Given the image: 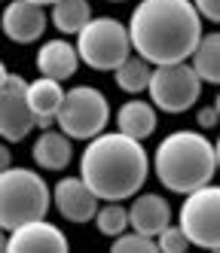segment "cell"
<instances>
[{
    "label": "cell",
    "mask_w": 220,
    "mask_h": 253,
    "mask_svg": "<svg viewBox=\"0 0 220 253\" xmlns=\"http://www.w3.org/2000/svg\"><path fill=\"white\" fill-rule=\"evenodd\" d=\"M132 46L141 58L177 64L193 58L202 40V15L193 0H141L128 19Z\"/></svg>",
    "instance_id": "1"
},
{
    "label": "cell",
    "mask_w": 220,
    "mask_h": 253,
    "mask_svg": "<svg viewBox=\"0 0 220 253\" xmlns=\"http://www.w3.org/2000/svg\"><path fill=\"white\" fill-rule=\"evenodd\" d=\"M150 174L144 143L125 131H101L86 143L80 156V177L101 202H125L141 192Z\"/></svg>",
    "instance_id": "2"
},
{
    "label": "cell",
    "mask_w": 220,
    "mask_h": 253,
    "mask_svg": "<svg viewBox=\"0 0 220 253\" xmlns=\"http://www.w3.org/2000/svg\"><path fill=\"white\" fill-rule=\"evenodd\" d=\"M153 171L165 189L187 195L217 174V147L202 131H171L153 153Z\"/></svg>",
    "instance_id": "3"
},
{
    "label": "cell",
    "mask_w": 220,
    "mask_h": 253,
    "mask_svg": "<svg viewBox=\"0 0 220 253\" xmlns=\"http://www.w3.org/2000/svg\"><path fill=\"white\" fill-rule=\"evenodd\" d=\"M52 189L46 180L31 168H6L0 171V229H18L22 223L40 220L49 213Z\"/></svg>",
    "instance_id": "4"
},
{
    "label": "cell",
    "mask_w": 220,
    "mask_h": 253,
    "mask_svg": "<svg viewBox=\"0 0 220 253\" xmlns=\"http://www.w3.org/2000/svg\"><path fill=\"white\" fill-rule=\"evenodd\" d=\"M132 34L128 25H122L119 19H92L80 34H77V52L80 61H86V67L92 70H116L128 55H132Z\"/></svg>",
    "instance_id": "5"
},
{
    "label": "cell",
    "mask_w": 220,
    "mask_h": 253,
    "mask_svg": "<svg viewBox=\"0 0 220 253\" xmlns=\"http://www.w3.org/2000/svg\"><path fill=\"white\" fill-rule=\"evenodd\" d=\"M110 122V104L101 88L95 85H73L64 92L61 110L55 116V125L73 140L98 137Z\"/></svg>",
    "instance_id": "6"
},
{
    "label": "cell",
    "mask_w": 220,
    "mask_h": 253,
    "mask_svg": "<svg viewBox=\"0 0 220 253\" xmlns=\"http://www.w3.org/2000/svg\"><path fill=\"white\" fill-rule=\"evenodd\" d=\"M150 101L159 107L162 113H183L199 101L202 95V77L196 74V67L187 61L177 64H156L150 77Z\"/></svg>",
    "instance_id": "7"
},
{
    "label": "cell",
    "mask_w": 220,
    "mask_h": 253,
    "mask_svg": "<svg viewBox=\"0 0 220 253\" xmlns=\"http://www.w3.org/2000/svg\"><path fill=\"white\" fill-rule=\"evenodd\" d=\"M180 229L193 247L220 250V186L205 183L187 192L180 205Z\"/></svg>",
    "instance_id": "8"
},
{
    "label": "cell",
    "mask_w": 220,
    "mask_h": 253,
    "mask_svg": "<svg viewBox=\"0 0 220 253\" xmlns=\"http://www.w3.org/2000/svg\"><path fill=\"white\" fill-rule=\"evenodd\" d=\"M34 125H37V116L28 101V80L9 74L6 83L0 85V137L18 143L31 134Z\"/></svg>",
    "instance_id": "9"
},
{
    "label": "cell",
    "mask_w": 220,
    "mask_h": 253,
    "mask_svg": "<svg viewBox=\"0 0 220 253\" xmlns=\"http://www.w3.org/2000/svg\"><path fill=\"white\" fill-rule=\"evenodd\" d=\"M52 205L67 223H89V220H95L101 198L92 192V186L83 177H64L52 189Z\"/></svg>",
    "instance_id": "10"
},
{
    "label": "cell",
    "mask_w": 220,
    "mask_h": 253,
    "mask_svg": "<svg viewBox=\"0 0 220 253\" xmlns=\"http://www.w3.org/2000/svg\"><path fill=\"white\" fill-rule=\"evenodd\" d=\"M46 12L40 3H31V0H12L6 3L3 15H0V28H3L6 40L18 43V46H28L37 43L46 31Z\"/></svg>",
    "instance_id": "11"
},
{
    "label": "cell",
    "mask_w": 220,
    "mask_h": 253,
    "mask_svg": "<svg viewBox=\"0 0 220 253\" xmlns=\"http://www.w3.org/2000/svg\"><path fill=\"white\" fill-rule=\"evenodd\" d=\"M70 247L67 235L46 223V216L40 220H31V223H22L18 229H12L6 235V250H49V253H64Z\"/></svg>",
    "instance_id": "12"
},
{
    "label": "cell",
    "mask_w": 220,
    "mask_h": 253,
    "mask_svg": "<svg viewBox=\"0 0 220 253\" xmlns=\"http://www.w3.org/2000/svg\"><path fill=\"white\" fill-rule=\"evenodd\" d=\"M128 223H132L135 232H144V235H150V238H159V232L165 226H171V208L156 192L135 195L132 208H128Z\"/></svg>",
    "instance_id": "13"
},
{
    "label": "cell",
    "mask_w": 220,
    "mask_h": 253,
    "mask_svg": "<svg viewBox=\"0 0 220 253\" xmlns=\"http://www.w3.org/2000/svg\"><path fill=\"white\" fill-rule=\"evenodd\" d=\"M28 101H31L34 116H37V128H52L55 116L61 110V101H64L61 80H52V77L40 74V80L28 83Z\"/></svg>",
    "instance_id": "14"
},
{
    "label": "cell",
    "mask_w": 220,
    "mask_h": 253,
    "mask_svg": "<svg viewBox=\"0 0 220 253\" xmlns=\"http://www.w3.org/2000/svg\"><path fill=\"white\" fill-rule=\"evenodd\" d=\"M80 67V52L67 40H46L37 52V70L52 80H70Z\"/></svg>",
    "instance_id": "15"
},
{
    "label": "cell",
    "mask_w": 220,
    "mask_h": 253,
    "mask_svg": "<svg viewBox=\"0 0 220 253\" xmlns=\"http://www.w3.org/2000/svg\"><path fill=\"white\" fill-rule=\"evenodd\" d=\"M70 140H73V137H67L61 128H58V131L43 128V134L37 137V143L31 147V159H34L43 171H61V168L70 165V159H73Z\"/></svg>",
    "instance_id": "16"
},
{
    "label": "cell",
    "mask_w": 220,
    "mask_h": 253,
    "mask_svg": "<svg viewBox=\"0 0 220 253\" xmlns=\"http://www.w3.org/2000/svg\"><path fill=\"white\" fill-rule=\"evenodd\" d=\"M116 128L132 134L138 140L150 137L156 131V104L153 101H125L116 110Z\"/></svg>",
    "instance_id": "17"
},
{
    "label": "cell",
    "mask_w": 220,
    "mask_h": 253,
    "mask_svg": "<svg viewBox=\"0 0 220 253\" xmlns=\"http://www.w3.org/2000/svg\"><path fill=\"white\" fill-rule=\"evenodd\" d=\"M193 67L202 77V83L220 85V31L202 34V40H199V46L193 52Z\"/></svg>",
    "instance_id": "18"
},
{
    "label": "cell",
    "mask_w": 220,
    "mask_h": 253,
    "mask_svg": "<svg viewBox=\"0 0 220 253\" xmlns=\"http://www.w3.org/2000/svg\"><path fill=\"white\" fill-rule=\"evenodd\" d=\"M49 19L61 34H80L92 22V6L89 0H58V3H52Z\"/></svg>",
    "instance_id": "19"
},
{
    "label": "cell",
    "mask_w": 220,
    "mask_h": 253,
    "mask_svg": "<svg viewBox=\"0 0 220 253\" xmlns=\"http://www.w3.org/2000/svg\"><path fill=\"white\" fill-rule=\"evenodd\" d=\"M113 77H116V85L122 88V92L138 95V92H147V85H150L153 64L147 61V58H141V55H128V58L113 70Z\"/></svg>",
    "instance_id": "20"
},
{
    "label": "cell",
    "mask_w": 220,
    "mask_h": 253,
    "mask_svg": "<svg viewBox=\"0 0 220 253\" xmlns=\"http://www.w3.org/2000/svg\"><path fill=\"white\" fill-rule=\"evenodd\" d=\"M95 226H98V232L104 238H116V235H122L128 226H132L128 223V208H122L119 202L101 205L98 213H95Z\"/></svg>",
    "instance_id": "21"
},
{
    "label": "cell",
    "mask_w": 220,
    "mask_h": 253,
    "mask_svg": "<svg viewBox=\"0 0 220 253\" xmlns=\"http://www.w3.org/2000/svg\"><path fill=\"white\" fill-rule=\"evenodd\" d=\"M113 250L116 253H156L159 250V241L156 238H150V235H144V232H122V235H116L113 238Z\"/></svg>",
    "instance_id": "22"
},
{
    "label": "cell",
    "mask_w": 220,
    "mask_h": 253,
    "mask_svg": "<svg viewBox=\"0 0 220 253\" xmlns=\"http://www.w3.org/2000/svg\"><path fill=\"white\" fill-rule=\"evenodd\" d=\"M156 241H159V250H165V253H183L190 247V238H187V232L180 229V223L177 226H165Z\"/></svg>",
    "instance_id": "23"
},
{
    "label": "cell",
    "mask_w": 220,
    "mask_h": 253,
    "mask_svg": "<svg viewBox=\"0 0 220 253\" xmlns=\"http://www.w3.org/2000/svg\"><path fill=\"white\" fill-rule=\"evenodd\" d=\"M193 3H196V9H199L202 19L220 25V0H193Z\"/></svg>",
    "instance_id": "24"
},
{
    "label": "cell",
    "mask_w": 220,
    "mask_h": 253,
    "mask_svg": "<svg viewBox=\"0 0 220 253\" xmlns=\"http://www.w3.org/2000/svg\"><path fill=\"white\" fill-rule=\"evenodd\" d=\"M217 122H220L217 107H202V110H199V125H202V128H214Z\"/></svg>",
    "instance_id": "25"
},
{
    "label": "cell",
    "mask_w": 220,
    "mask_h": 253,
    "mask_svg": "<svg viewBox=\"0 0 220 253\" xmlns=\"http://www.w3.org/2000/svg\"><path fill=\"white\" fill-rule=\"evenodd\" d=\"M9 165H12V153H9L6 143H0V171H6Z\"/></svg>",
    "instance_id": "26"
},
{
    "label": "cell",
    "mask_w": 220,
    "mask_h": 253,
    "mask_svg": "<svg viewBox=\"0 0 220 253\" xmlns=\"http://www.w3.org/2000/svg\"><path fill=\"white\" fill-rule=\"evenodd\" d=\"M6 77H9V70H6V64H3V61H0V85L6 83Z\"/></svg>",
    "instance_id": "27"
},
{
    "label": "cell",
    "mask_w": 220,
    "mask_h": 253,
    "mask_svg": "<svg viewBox=\"0 0 220 253\" xmlns=\"http://www.w3.org/2000/svg\"><path fill=\"white\" fill-rule=\"evenodd\" d=\"M31 3H40V6H52V3H58V0H31Z\"/></svg>",
    "instance_id": "28"
},
{
    "label": "cell",
    "mask_w": 220,
    "mask_h": 253,
    "mask_svg": "<svg viewBox=\"0 0 220 253\" xmlns=\"http://www.w3.org/2000/svg\"><path fill=\"white\" fill-rule=\"evenodd\" d=\"M6 229H0V250H6V235H3Z\"/></svg>",
    "instance_id": "29"
},
{
    "label": "cell",
    "mask_w": 220,
    "mask_h": 253,
    "mask_svg": "<svg viewBox=\"0 0 220 253\" xmlns=\"http://www.w3.org/2000/svg\"><path fill=\"white\" fill-rule=\"evenodd\" d=\"M214 147H217V171H220V137H217V143H214Z\"/></svg>",
    "instance_id": "30"
},
{
    "label": "cell",
    "mask_w": 220,
    "mask_h": 253,
    "mask_svg": "<svg viewBox=\"0 0 220 253\" xmlns=\"http://www.w3.org/2000/svg\"><path fill=\"white\" fill-rule=\"evenodd\" d=\"M214 107H217V113H220V92H217V98H214Z\"/></svg>",
    "instance_id": "31"
},
{
    "label": "cell",
    "mask_w": 220,
    "mask_h": 253,
    "mask_svg": "<svg viewBox=\"0 0 220 253\" xmlns=\"http://www.w3.org/2000/svg\"><path fill=\"white\" fill-rule=\"evenodd\" d=\"M110 3H122V0H110Z\"/></svg>",
    "instance_id": "32"
}]
</instances>
